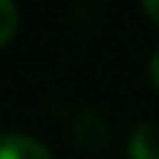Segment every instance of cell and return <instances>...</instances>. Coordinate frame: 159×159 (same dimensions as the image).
I'll return each mask as SVG.
<instances>
[{
	"mask_svg": "<svg viewBox=\"0 0 159 159\" xmlns=\"http://www.w3.org/2000/svg\"><path fill=\"white\" fill-rule=\"evenodd\" d=\"M0 159H52V153L33 136L0 133Z\"/></svg>",
	"mask_w": 159,
	"mask_h": 159,
	"instance_id": "1",
	"label": "cell"
},
{
	"mask_svg": "<svg viewBox=\"0 0 159 159\" xmlns=\"http://www.w3.org/2000/svg\"><path fill=\"white\" fill-rule=\"evenodd\" d=\"M130 159H159V124L146 120L130 133V146H127Z\"/></svg>",
	"mask_w": 159,
	"mask_h": 159,
	"instance_id": "2",
	"label": "cell"
},
{
	"mask_svg": "<svg viewBox=\"0 0 159 159\" xmlns=\"http://www.w3.org/2000/svg\"><path fill=\"white\" fill-rule=\"evenodd\" d=\"M75 136H78V143H81L84 149H101L111 140V133H107L104 120H101L98 114H81V117L75 120Z\"/></svg>",
	"mask_w": 159,
	"mask_h": 159,
	"instance_id": "3",
	"label": "cell"
},
{
	"mask_svg": "<svg viewBox=\"0 0 159 159\" xmlns=\"http://www.w3.org/2000/svg\"><path fill=\"white\" fill-rule=\"evenodd\" d=\"M16 26H20L16 3H13V0H0V46H7V42L13 39Z\"/></svg>",
	"mask_w": 159,
	"mask_h": 159,
	"instance_id": "4",
	"label": "cell"
},
{
	"mask_svg": "<svg viewBox=\"0 0 159 159\" xmlns=\"http://www.w3.org/2000/svg\"><path fill=\"white\" fill-rule=\"evenodd\" d=\"M140 3H143V10H146V16L159 26V0H140Z\"/></svg>",
	"mask_w": 159,
	"mask_h": 159,
	"instance_id": "5",
	"label": "cell"
},
{
	"mask_svg": "<svg viewBox=\"0 0 159 159\" xmlns=\"http://www.w3.org/2000/svg\"><path fill=\"white\" fill-rule=\"evenodd\" d=\"M149 81H153L156 91H159V49L153 52V59H149Z\"/></svg>",
	"mask_w": 159,
	"mask_h": 159,
	"instance_id": "6",
	"label": "cell"
}]
</instances>
